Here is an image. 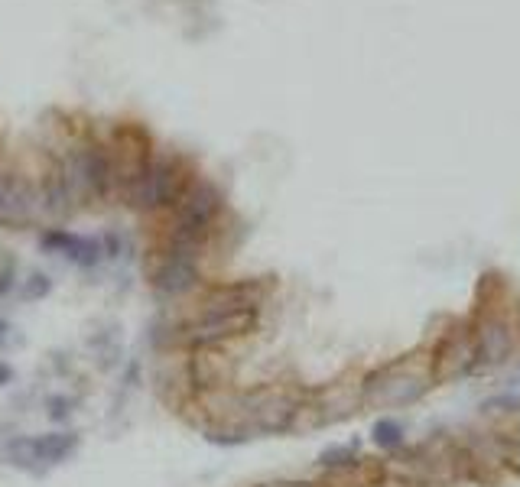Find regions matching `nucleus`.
<instances>
[{"instance_id": "1", "label": "nucleus", "mask_w": 520, "mask_h": 487, "mask_svg": "<svg viewBox=\"0 0 520 487\" xmlns=\"http://www.w3.org/2000/svg\"><path fill=\"white\" fill-rule=\"evenodd\" d=\"M475 351H478V377L498 374L520 351V306L511 299L504 283H481L475 309L468 312Z\"/></svg>"}, {"instance_id": "2", "label": "nucleus", "mask_w": 520, "mask_h": 487, "mask_svg": "<svg viewBox=\"0 0 520 487\" xmlns=\"http://www.w3.org/2000/svg\"><path fill=\"white\" fill-rule=\"evenodd\" d=\"M436 390L433 364H429V348H410L384 364L361 374V403L374 413H397L423 403Z\"/></svg>"}, {"instance_id": "3", "label": "nucleus", "mask_w": 520, "mask_h": 487, "mask_svg": "<svg viewBox=\"0 0 520 487\" xmlns=\"http://www.w3.org/2000/svg\"><path fill=\"white\" fill-rule=\"evenodd\" d=\"M221 212H225V195L215 186L212 179H192V186L186 189V195L179 199V205L173 208V228L166 234V247L173 254L202 260L208 241L221 221Z\"/></svg>"}, {"instance_id": "4", "label": "nucleus", "mask_w": 520, "mask_h": 487, "mask_svg": "<svg viewBox=\"0 0 520 487\" xmlns=\"http://www.w3.org/2000/svg\"><path fill=\"white\" fill-rule=\"evenodd\" d=\"M192 166L176 153H163L153 156L150 169L143 173V179L134 189H127L124 202L140 215H156V212H173L179 205V199L186 195V189L192 186Z\"/></svg>"}, {"instance_id": "5", "label": "nucleus", "mask_w": 520, "mask_h": 487, "mask_svg": "<svg viewBox=\"0 0 520 487\" xmlns=\"http://www.w3.org/2000/svg\"><path fill=\"white\" fill-rule=\"evenodd\" d=\"M426 348H429V364H433L436 387L478 377V351H475L468 315L452 319L442 332L433 335V341H426Z\"/></svg>"}, {"instance_id": "6", "label": "nucleus", "mask_w": 520, "mask_h": 487, "mask_svg": "<svg viewBox=\"0 0 520 487\" xmlns=\"http://www.w3.org/2000/svg\"><path fill=\"white\" fill-rule=\"evenodd\" d=\"M260 312L244 309V312H199L195 319L176 332V341L182 348H225L231 341L247 338L257 328Z\"/></svg>"}, {"instance_id": "7", "label": "nucleus", "mask_w": 520, "mask_h": 487, "mask_svg": "<svg viewBox=\"0 0 520 487\" xmlns=\"http://www.w3.org/2000/svg\"><path fill=\"white\" fill-rule=\"evenodd\" d=\"M364 410L361 403V374H348L342 380H332L319 390H309L306 393V406L299 413V423L296 429L303 426V419L309 416L306 429H325V426H335V423H345L355 413Z\"/></svg>"}, {"instance_id": "8", "label": "nucleus", "mask_w": 520, "mask_h": 487, "mask_svg": "<svg viewBox=\"0 0 520 487\" xmlns=\"http://www.w3.org/2000/svg\"><path fill=\"white\" fill-rule=\"evenodd\" d=\"M108 156H111L114 192L127 195V189H134L153 163V140L140 124H117L111 130Z\"/></svg>"}, {"instance_id": "9", "label": "nucleus", "mask_w": 520, "mask_h": 487, "mask_svg": "<svg viewBox=\"0 0 520 487\" xmlns=\"http://www.w3.org/2000/svg\"><path fill=\"white\" fill-rule=\"evenodd\" d=\"M65 163H69L75 199L104 202L114 192L111 156H108V147H104V143H98V140H82Z\"/></svg>"}, {"instance_id": "10", "label": "nucleus", "mask_w": 520, "mask_h": 487, "mask_svg": "<svg viewBox=\"0 0 520 487\" xmlns=\"http://www.w3.org/2000/svg\"><path fill=\"white\" fill-rule=\"evenodd\" d=\"M150 283L156 289V296L182 299V296L199 293L205 286V276H202L199 260L173 254V250H163V254L156 257V267L150 270Z\"/></svg>"}, {"instance_id": "11", "label": "nucleus", "mask_w": 520, "mask_h": 487, "mask_svg": "<svg viewBox=\"0 0 520 487\" xmlns=\"http://www.w3.org/2000/svg\"><path fill=\"white\" fill-rule=\"evenodd\" d=\"M270 293V283L264 280H234V283H215L205 286L199 296V312H244L264 306Z\"/></svg>"}, {"instance_id": "12", "label": "nucleus", "mask_w": 520, "mask_h": 487, "mask_svg": "<svg viewBox=\"0 0 520 487\" xmlns=\"http://www.w3.org/2000/svg\"><path fill=\"white\" fill-rule=\"evenodd\" d=\"M186 377L199 397L228 390L234 380V361L225 348H195V351H189Z\"/></svg>"}, {"instance_id": "13", "label": "nucleus", "mask_w": 520, "mask_h": 487, "mask_svg": "<svg viewBox=\"0 0 520 487\" xmlns=\"http://www.w3.org/2000/svg\"><path fill=\"white\" fill-rule=\"evenodd\" d=\"M39 212V192L30 186V179L20 173H10L4 179V192H0V228H30Z\"/></svg>"}, {"instance_id": "14", "label": "nucleus", "mask_w": 520, "mask_h": 487, "mask_svg": "<svg viewBox=\"0 0 520 487\" xmlns=\"http://www.w3.org/2000/svg\"><path fill=\"white\" fill-rule=\"evenodd\" d=\"M39 202L49 215L65 218L75 208V186L69 176V163L65 160H49L46 173H43V186H39Z\"/></svg>"}, {"instance_id": "15", "label": "nucleus", "mask_w": 520, "mask_h": 487, "mask_svg": "<svg viewBox=\"0 0 520 487\" xmlns=\"http://www.w3.org/2000/svg\"><path fill=\"white\" fill-rule=\"evenodd\" d=\"M43 247L56 250V254H62L65 260H72L85 270H91L104 257V247L98 238H82V234H72L65 228H49L43 234Z\"/></svg>"}, {"instance_id": "16", "label": "nucleus", "mask_w": 520, "mask_h": 487, "mask_svg": "<svg viewBox=\"0 0 520 487\" xmlns=\"http://www.w3.org/2000/svg\"><path fill=\"white\" fill-rule=\"evenodd\" d=\"M75 449H78V432H69V429L46 432V436L33 439V455H36V462H43V465H59L65 458H72Z\"/></svg>"}, {"instance_id": "17", "label": "nucleus", "mask_w": 520, "mask_h": 487, "mask_svg": "<svg viewBox=\"0 0 520 487\" xmlns=\"http://www.w3.org/2000/svg\"><path fill=\"white\" fill-rule=\"evenodd\" d=\"M371 445L394 455L400 449H407V429H403L397 416H377L374 426H371Z\"/></svg>"}, {"instance_id": "18", "label": "nucleus", "mask_w": 520, "mask_h": 487, "mask_svg": "<svg viewBox=\"0 0 520 487\" xmlns=\"http://www.w3.org/2000/svg\"><path fill=\"white\" fill-rule=\"evenodd\" d=\"M364 462H368V458H364V455L358 452V445L348 442V445H332V449H325V452L319 455L316 465L325 471V475H335V471L358 468V465H364Z\"/></svg>"}, {"instance_id": "19", "label": "nucleus", "mask_w": 520, "mask_h": 487, "mask_svg": "<svg viewBox=\"0 0 520 487\" xmlns=\"http://www.w3.org/2000/svg\"><path fill=\"white\" fill-rule=\"evenodd\" d=\"M498 432H501V445H504V465L511 475L520 478V416L504 419V426Z\"/></svg>"}, {"instance_id": "20", "label": "nucleus", "mask_w": 520, "mask_h": 487, "mask_svg": "<svg viewBox=\"0 0 520 487\" xmlns=\"http://www.w3.org/2000/svg\"><path fill=\"white\" fill-rule=\"evenodd\" d=\"M481 416H498V419L520 416V387H511V390L488 397L485 403H481Z\"/></svg>"}, {"instance_id": "21", "label": "nucleus", "mask_w": 520, "mask_h": 487, "mask_svg": "<svg viewBox=\"0 0 520 487\" xmlns=\"http://www.w3.org/2000/svg\"><path fill=\"white\" fill-rule=\"evenodd\" d=\"M52 293V280L46 273H30V280H26V296L30 299H46Z\"/></svg>"}, {"instance_id": "22", "label": "nucleus", "mask_w": 520, "mask_h": 487, "mask_svg": "<svg viewBox=\"0 0 520 487\" xmlns=\"http://www.w3.org/2000/svg\"><path fill=\"white\" fill-rule=\"evenodd\" d=\"M72 406H75L72 397H52L49 400V419L52 423H65V419L72 416Z\"/></svg>"}, {"instance_id": "23", "label": "nucleus", "mask_w": 520, "mask_h": 487, "mask_svg": "<svg viewBox=\"0 0 520 487\" xmlns=\"http://www.w3.org/2000/svg\"><path fill=\"white\" fill-rule=\"evenodd\" d=\"M10 289H13V270L7 267V270H0V299H4Z\"/></svg>"}, {"instance_id": "24", "label": "nucleus", "mask_w": 520, "mask_h": 487, "mask_svg": "<svg viewBox=\"0 0 520 487\" xmlns=\"http://www.w3.org/2000/svg\"><path fill=\"white\" fill-rule=\"evenodd\" d=\"M7 335H10V325H7V322H0V348L7 345Z\"/></svg>"}, {"instance_id": "25", "label": "nucleus", "mask_w": 520, "mask_h": 487, "mask_svg": "<svg viewBox=\"0 0 520 487\" xmlns=\"http://www.w3.org/2000/svg\"><path fill=\"white\" fill-rule=\"evenodd\" d=\"M10 377H13V371H10V367H7V364H0V384H7Z\"/></svg>"}, {"instance_id": "26", "label": "nucleus", "mask_w": 520, "mask_h": 487, "mask_svg": "<svg viewBox=\"0 0 520 487\" xmlns=\"http://www.w3.org/2000/svg\"><path fill=\"white\" fill-rule=\"evenodd\" d=\"M511 387H520V371H517V380H514V384Z\"/></svg>"}]
</instances>
